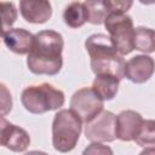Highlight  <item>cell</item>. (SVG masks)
<instances>
[{
  "instance_id": "1",
  "label": "cell",
  "mask_w": 155,
  "mask_h": 155,
  "mask_svg": "<svg viewBox=\"0 0 155 155\" xmlns=\"http://www.w3.org/2000/svg\"><path fill=\"white\" fill-rule=\"evenodd\" d=\"M63 36L56 30H41L34 35L27 53L28 69L36 75H56L63 65Z\"/></svg>"
},
{
  "instance_id": "2",
  "label": "cell",
  "mask_w": 155,
  "mask_h": 155,
  "mask_svg": "<svg viewBox=\"0 0 155 155\" xmlns=\"http://www.w3.org/2000/svg\"><path fill=\"white\" fill-rule=\"evenodd\" d=\"M90 54L91 69L94 75L110 74L120 80L125 78V59L111 44L108 35L97 33L90 35L85 41Z\"/></svg>"
},
{
  "instance_id": "3",
  "label": "cell",
  "mask_w": 155,
  "mask_h": 155,
  "mask_svg": "<svg viewBox=\"0 0 155 155\" xmlns=\"http://www.w3.org/2000/svg\"><path fill=\"white\" fill-rule=\"evenodd\" d=\"M82 130V121L71 109H62L56 113L52 121V144L61 153H68L75 148Z\"/></svg>"
},
{
  "instance_id": "4",
  "label": "cell",
  "mask_w": 155,
  "mask_h": 155,
  "mask_svg": "<svg viewBox=\"0 0 155 155\" xmlns=\"http://www.w3.org/2000/svg\"><path fill=\"white\" fill-rule=\"evenodd\" d=\"M64 101V93L47 82L28 86L21 94L22 105L31 114H44L59 109Z\"/></svg>"
},
{
  "instance_id": "5",
  "label": "cell",
  "mask_w": 155,
  "mask_h": 155,
  "mask_svg": "<svg viewBox=\"0 0 155 155\" xmlns=\"http://www.w3.org/2000/svg\"><path fill=\"white\" fill-rule=\"evenodd\" d=\"M104 25L111 44L120 54L125 56L133 51L134 27L128 15L111 12L104 19Z\"/></svg>"
},
{
  "instance_id": "6",
  "label": "cell",
  "mask_w": 155,
  "mask_h": 155,
  "mask_svg": "<svg viewBox=\"0 0 155 155\" xmlns=\"http://www.w3.org/2000/svg\"><path fill=\"white\" fill-rule=\"evenodd\" d=\"M103 107L104 101L92 90V87H82L78 90L70 99V109L85 124L101 113Z\"/></svg>"
},
{
  "instance_id": "7",
  "label": "cell",
  "mask_w": 155,
  "mask_h": 155,
  "mask_svg": "<svg viewBox=\"0 0 155 155\" xmlns=\"http://www.w3.org/2000/svg\"><path fill=\"white\" fill-rule=\"evenodd\" d=\"M116 115L109 110H102L93 119L86 122L85 137L90 142H113L115 140Z\"/></svg>"
},
{
  "instance_id": "8",
  "label": "cell",
  "mask_w": 155,
  "mask_h": 155,
  "mask_svg": "<svg viewBox=\"0 0 155 155\" xmlns=\"http://www.w3.org/2000/svg\"><path fill=\"white\" fill-rule=\"evenodd\" d=\"M144 119L134 110H122L116 115L115 137L124 142H130L138 134Z\"/></svg>"
},
{
  "instance_id": "9",
  "label": "cell",
  "mask_w": 155,
  "mask_h": 155,
  "mask_svg": "<svg viewBox=\"0 0 155 155\" xmlns=\"http://www.w3.org/2000/svg\"><path fill=\"white\" fill-rule=\"evenodd\" d=\"M154 73V59L147 54H137L125 63V78L134 84L147 82Z\"/></svg>"
},
{
  "instance_id": "10",
  "label": "cell",
  "mask_w": 155,
  "mask_h": 155,
  "mask_svg": "<svg viewBox=\"0 0 155 155\" xmlns=\"http://www.w3.org/2000/svg\"><path fill=\"white\" fill-rule=\"evenodd\" d=\"M30 144V137L22 127L6 121L0 132V145L17 153L25 151Z\"/></svg>"
},
{
  "instance_id": "11",
  "label": "cell",
  "mask_w": 155,
  "mask_h": 155,
  "mask_svg": "<svg viewBox=\"0 0 155 155\" xmlns=\"http://www.w3.org/2000/svg\"><path fill=\"white\" fill-rule=\"evenodd\" d=\"M19 12L28 23L41 24L52 16L50 0H19Z\"/></svg>"
},
{
  "instance_id": "12",
  "label": "cell",
  "mask_w": 155,
  "mask_h": 155,
  "mask_svg": "<svg viewBox=\"0 0 155 155\" xmlns=\"http://www.w3.org/2000/svg\"><path fill=\"white\" fill-rule=\"evenodd\" d=\"M6 47L17 54H27L33 45L34 35L23 28H11L2 34Z\"/></svg>"
},
{
  "instance_id": "13",
  "label": "cell",
  "mask_w": 155,
  "mask_h": 155,
  "mask_svg": "<svg viewBox=\"0 0 155 155\" xmlns=\"http://www.w3.org/2000/svg\"><path fill=\"white\" fill-rule=\"evenodd\" d=\"M120 81L121 80L114 75L98 74V75H96L94 80L92 82V90L103 101H110L116 96Z\"/></svg>"
},
{
  "instance_id": "14",
  "label": "cell",
  "mask_w": 155,
  "mask_h": 155,
  "mask_svg": "<svg viewBox=\"0 0 155 155\" xmlns=\"http://www.w3.org/2000/svg\"><path fill=\"white\" fill-rule=\"evenodd\" d=\"M64 23L70 28H80L87 22V13L84 2H70L63 12Z\"/></svg>"
},
{
  "instance_id": "15",
  "label": "cell",
  "mask_w": 155,
  "mask_h": 155,
  "mask_svg": "<svg viewBox=\"0 0 155 155\" xmlns=\"http://www.w3.org/2000/svg\"><path fill=\"white\" fill-rule=\"evenodd\" d=\"M133 50L142 51L144 53H151L155 50V33L151 28L137 27L134 28Z\"/></svg>"
},
{
  "instance_id": "16",
  "label": "cell",
  "mask_w": 155,
  "mask_h": 155,
  "mask_svg": "<svg viewBox=\"0 0 155 155\" xmlns=\"http://www.w3.org/2000/svg\"><path fill=\"white\" fill-rule=\"evenodd\" d=\"M84 5L87 13V22L91 24H103L104 19L110 13L104 0H86Z\"/></svg>"
},
{
  "instance_id": "17",
  "label": "cell",
  "mask_w": 155,
  "mask_h": 155,
  "mask_svg": "<svg viewBox=\"0 0 155 155\" xmlns=\"http://www.w3.org/2000/svg\"><path fill=\"white\" fill-rule=\"evenodd\" d=\"M17 19V8L13 2L10 1H0V35L13 25Z\"/></svg>"
},
{
  "instance_id": "18",
  "label": "cell",
  "mask_w": 155,
  "mask_h": 155,
  "mask_svg": "<svg viewBox=\"0 0 155 155\" xmlns=\"http://www.w3.org/2000/svg\"><path fill=\"white\" fill-rule=\"evenodd\" d=\"M140 147H154L155 144V122L154 120H144L142 127L133 139Z\"/></svg>"
},
{
  "instance_id": "19",
  "label": "cell",
  "mask_w": 155,
  "mask_h": 155,
  "mask_svg": "<svg viewBox=\"0 0 155 155\" xmlns=\"http://www.w3.org/2000/svg\"><path fill=\"white\" fill-rule=\"evenodd\" d=\"M12 94L6 85L0 82V116L7 115L12 110Z\"/></svg>"
},
{
  "instance_id": "20",
  "label": "cell",
  "mask_w": 155,
  "mask_h": 155,
  "mask_svg": "<svg viewBox=\"0 0 155 155\" xmlns=\"http://www.w3.org/2000/svg\"><path fill=\"white\" fill-rule=\"evenodd\" d=\"M104 2L110 13L111 12L126 13L132 7L133 0H104Z\"/></svg>"
},
{
  "instance_id": "21",
  "label": "cell",
  "mask_w": 155,
  "mask_h": 155,
  "mask_svg": "<svg viewBox=\"0 0 155 155\" xmlns=\"http://www.w3.org/2000/svg\"><path fill=\"white\" fill-rule=\"evenodd\" d=\"M111 154V149L103 145L102 143L99 142H91L90 147H87L85 150H84V154Z\"/></svg>"
},
{
  "instance_id": "22",
  "label": "cell",
  "mask_w": 155,
  "mask_h": 155,
  "mask_svg": "<svg viewBox=\"0 0 155 155\" xmlns=\"http://www.w3.org/2000/svg\"><path fill=\"white\" fill-rule=\"evenodd\" d=\"M142 4H144V5H153L154 2H155V0H139Z\"/></svg>"
}]
</instances>
